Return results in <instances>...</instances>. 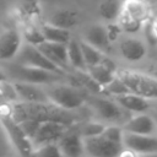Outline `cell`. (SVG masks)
Instances as JSON below:
<instances>
[{
    "label": "cell",
    "mask_w": 157,
    "mask_h": 157,
    "mask_svg": "<svg viewBox=\"0 0 157 157\" xmlns=\"http://www.w3.org/2000/svg\"><path fill=\"white\" fill-rule=\"evenodd\" d=\"M119 26H120V28H121V31H124V32H128V33H136V32H139L141 28H142V23H140V22H137V21H135V20H132V18H130L129 16H126V15H124L123 12L120 13V16H119Z\"/></svg>",
    "instance_id": "obj_30"
},
{
    "label": "cell",
    "mask_w": 157,
    "mask_h": 157,
    "mask_svg": "<svg viewBox=\"0 0 157 157\" xmlns=\"http://www.w3.org/2000/svg\"><path fill=\"white\" fill-rule=\"evenodd\" d=\"M117 71L118 70H117L115 64L107 56H103L102 61L98 65H94V66H91V67L86 69L87 75L97 85H99L102 88L105 87L115 77Z\"/></svg>",
    "instance_id": "obj_11"
},
{
    "label": "cell",
    "mask_w": 157,
    "mask_h": 157,
    "mask_svg": "<svg viewBox=\"0 0 157 157\" xmlns=\"http://www.w3.org/2000/svg\"><path fill=\"white\" fill-rule=\"evenodd\" d=\"M115 103L119 107L124 108L125 110L134 112V113L146 112L151 105L148 99L136 96V94H132V93H126V94L115 97Z\"/></svg>",
    "instance_id": "obj_19"
},
{
    "label": "cell",
    "mask_w": 157,
    "mask_h": 157,
    "mask_svg": "<svg viewBox=\"0 0 157 157\" xmlns=\"http://www.w3.org/2000/svg\"><path fill=\"white\" fill-rule=\"evenodd\" d=\"M121 6L123 4L119 0H103L98 7V12L103 20L113 22L119 18L121 13Z\"/></svg>",
    "instance_id": "obj_24"
},
{
    "label": "cell",
    "mask_w": 157,
    "mask_h": 157,
    "mask_svg": "<svg viewBox=\"0 0 157 157\" xmlns=\"http://www.w3.org/2000/svg\"><path fill=\"white\" fill-rule=\"evenodd\" d=\"M45 93L50 103L67 112L80 108L85 102L83 94L71 86L56 85L45 91Z\"/></svg>",
    "instance_id": "obj_4"
},
{
    "label": "cell",
    "mask_w": 157,
    "mask_h": 157,
    "mask_svg": "<svg viewBox=\"0 0 157 157\" xmlns=\"http://www.w3.org/2000/svg\"><path fill=\"white\" fill-rule=\"evenodd\" d=\"M13 77L18 82H26L31 85H39V83H54L61 78V75L53 74L42 69L31 67V66H23L20 65L12 70Z\"/></svg>",
    "instance_id": "obj_7"
},
{
    "label": "cell",
    "mask_w": 157,
    "mask_h": 157,
    "mask_svg": "<svg viewBox=\"0 0 157 157\" xmlns=\"http://www.w3.org/2000/svg\"><path fill=\"white\" fill-rule=\"evenodd\" d=\"M22 47V36L16 29H6L0 34V60L13 59Z\"/></svg>",
    "instance_id": "obj_10"
},
{
    "label": "cell",
    "mask_w": 157,
    "mask_h": 157,
    "mask_svg": "<svg viewBox=\"0 0 157 157\" xmlns=\"http://www.w3.org/2000/svg\"><path fill=\"white\" fill-rule=\"evenodd\" d=\"M0 121L5 131L7 132V136L11 140L13 147L17 150V152L22 157H32V153H33L32 142L22 131V129L20 128V124L15 121L13 118L11 117L9 105L0 107Z\"/></svg>",
    "instance_id": "obj_3"
},
{
    "label": "cell",
    "mask_w": 157,
    "mask_h": 157,
    "mask_svg": "<svg viewBox=\"0 0 157 157\" xmlns=\"http://www.w3.org/2000/svg\"><path fill=\"white\" fill-rule=\"evenodd\" d=\"M18 102L17 93L13 88V85L7 80L0 82V107L10 105L12 103Z\"/></svg>",
    "instance_id": "obj_26"
},
{
    "label": "cell",
    "mask_w": 157,
    "mask_h": 157,
    "mask_svg": "<svg viewBox=\"0 0 157 157\" xmlns=\"http://www.w3.org/2000/svg\"><path fill=\"white\" fill-rule=\"evenodd\" d=\"M80 43V48H81V52H82V56H83V61H85V65H86V69L87 67H91V66H94V65H98L102 59H103V53L98 49H96L94 47L87 44L86 42H78Z\"/></svg>",
    "instance_id": "obj_25"
},
{
    "label": "cell",
    "mask_w": 157,
    "mask_h": 157,
    "mask_svg": "<svg viewBox=\"0 0 157 157\" xmlns=\"http://www.w3.org/2000/svg\"><path fill=\"white\" fill-rule=\"evenodd\" d=\"M104 128H105L104 125L98 124V123H88V124H86L82 128L80 136L82 139H85V137H92V136H98V135H101L103 132Z\"/></svg>",
    "instance_id": "obj_33"
},
{
    "label": "cell",
    "mask_w": 157,
    "mask_h": 157,
    "mask_svg": "<svg viewBox=\"0 0 157 157\" xmlns=\"http://www.w3.org/2000/svg\"><path fill=\"white\" fill-rule=\"evenodd\" d=\"M123 146L130 152L137 155H151L157 151V139L155 135H139V134H123Z\"/></svg>",
    "instance_id": "obj_9"
},
{
    "label": "cell",
    "mask_w": 157,
    "mask_h": 157,
    "mask_svg": "<svg viewBox=\"0 0 157 157\" xmlns=\"http://www.w3.org/2000/svg\"><path fill=\"white\" fill-rule=\"evenodd\" d=\"M66 130H67V126L59 124V123H53V121L40 123L34 136L31 140L33 150L42 145L58 144V141L65 134Z\"/></svg>",
    "instance_id": "obj_8"
},
{
    "label": "cell",
    "mask_w": 157,
    "mask_h": 157,
    "mask_svg": "<svg viewBox=\"0 0 157 157\" xmlns=\"http://www.w3.org/2000/svg\"><path fill=\"white\" fill-rule=\"evenodd\" d=\"M5 80H7V77H6V75L4 74V71L0 69V82H1V81H5Z\"/></svg>",
    "instance_id": "obj_37"
},
{
    "label": "cell",
    "mask_w": 157,
    "mask_h": 157,
    "mask_svg": "<svg viewBox=\"0 0 157 157\" xmlns=\"http://www.w3.org/2000/svg\"><path fill=\"white\" fill-rule=\"evenodd\" d=\"M119 49L123 58L129 61H139L146 55L145 44L136 38H125L121 40Z\"/></svg>",
    "instance_id": "obj_18"
},
{
    "label": "cell",
    "mask_w": 157,
    "mask_h": 157,
    "mask_svg": "<svg viewBox=\"0 0 157 157\" xmlns=\"http://www.w3.org/2000/svg\"><path fill=\"white\" fill-rule=\"evenodd\" d=\"M37 49L54 65L60 67L65 71L67 67V52H66V44H58V43H49L43 42L37 45Z\"/></svg>",
    "instance_id": "obj_12"
},
{
    "label": "cell",
    "mask_w": 157,
    "mask_h": 157,
    "mask_svg": "<svg viewBox=\"0 0 157 157\" xmlns=\"http://www.w3.org/2000/svg\"><path fill=\"white\" fill-rule=\"evenodd\" d=\"M23 38L26 40V44H29V45H34L37 47L38 44L43 43L44 42V38L42 36V32L38 27H34V26H28L25 31H23Z\"/></svg>",
    "instance_id": "obj_29"
},
{
    "label": "cell",
    "mask_w": 157,
    "mask_h": 157,
    "mask_svg": "<svg viewBox=\"0 0 157 157\" xmlns=\"http://www.w3.org/2000/svg\"><path fill=\"white\" fill-rule=\"evenodd\" d=\"M141 157H156V153H151V155H142Z\"/></svg>",
    "instance_id": "obj_38"
},
{
    "label": "cell",
    "mask_w": 157,
    "mask_h": 157,
    "mask_svg": "<svg viewBox=\"0 0 157 157\" xmlns=\"http://www.w3.org/2000/svg\"><path fill=\"white\" fill-rule=\"evenodd\" d=\"M9 110L15 121L21 123L25 120H33L37 123L53 121L65 126H70L75 123V115L67 110H64L53 103H26L16 102L9 105Z\"/></svg>",
    "instance_id": "obj_1"
},
{
    "label": "cell",
    "mask_w": 157,
    "mask_h": 157,
    "mask_svg": "<svg viewBox=\"0 0 157 157\" xmlns=\"http://www.w3.org/2000/svg\"><path fill=\"white\" fill-rule=\"evenodd\" d=\"M42 36L44 38V42L49 43H58V44H67L70 38V32L66 29H61L58 27H54L49 23L42 25L39 27Z\"/></svg>",
    "instance_id": "obj_21"
},
{
    "label": "cell",
    "mask_w": 157,
    "mask_h": 157,
    "mask_svg": "<svg viewBox=\"0 0 157 157\" xmlns=\"http://www.w3.org/2000/svg\"><path fill=\"white\" fill-rule=\"evenodd\" d=\"M66 52H67V63L71 66H74L77 71H86V65L83 61L80 43L75 39H70L69 43L66 44Z\"/></svg>",
    "instance_id": "obj_23"
},
{
    "label": "cell",
    "mask_w": 157,
    "mask_h": 157,
    "mask_svg": "<svg viewBox=\"0 0 157 157\" xmlns=\"http://www.w3.org/2000/svg\"><path fill=\"white\" fill-rule=\"evenodd\" d=\"M87 44L94 47L96 49L103 52L107 50L110 45V42L108 40L107 33H105V27L101 25H93L91 26L86 33H85V40Z\"/></svg>",
    "instance_id": "obj_20"
},
{
    "label": "cell",
    "mask_w": 157,
    "mask_h": 157,
    "mask_svg": "<svg viewBox=\"0 0 157 157\" xmlns=\"http://www.w3.org/2000/svg\"><path fill=\"white\" fill-rule=\"evenodd\" d=\"M83 152L91 157H119L123 152V145L114 144L102 135L82 139Z\"/></svg>",
    "instance_id": "obj_5"
},
{
    "label": "cell",
    "mask_w": 157,
    "mask_h": 157,
    "mask_svg": "<svg viewBox=\"0 0 157 157\" xmlns=\"http://www.w3.org/2000/svg\"><path fill=\"white\" fill-rule=\"evenodd\" d=\"M144 26H145V28H146V38H147V42H148L151 45H155L156 38H157L156 27H155V21L148 20L147 22L144 23Z\"/></svg>",
    "instance_id": "obj_35"
},
{
    "label": "cell",
    "mask_w": 157,
    "mask_h": 157,
    "mask_svg": "<svg viewBox=\"0 0 157 157\" xmlns=\"http://www.w3.org/2000/svg\"><path fill=\"white\" fill-rule=\"evenodd\" d=\"M18 124H20V128L22 129V131L25 132V135L29 140H32V137L34 136V134H36L40 123H37V121H33V120H25V121H21Z\"/></svg>",
    "instance_id": "obj_34"
},
{
    "label": "cell",
    "mask_w": 157,
    "mask_h": 157,
    "mask_svg": "<svg viewBox=\"0 0 157 157\" xmlns=\"http://www.w3.org/2000/svg\"><path fill=\"white\" fill-rule=\"evenodd\" d=\"M123 131L130 134H139V135H155L156 131V123L148 114H137L130 118L124 126L121 128Z\"/></svg>",
    "instance_id": "obj_14"
},
{
    "label": "cell",
    "mask_w": 157,
    "mask_h": 157,
    "mask_svg": "<svg viewBox=\"0 0 157 157\" xmlns=\"http://www.w3.org/2000/svg\"><path fill=\"white\" fill-rule=\"evenodd\" d=\"M115 76L125 85L130 93L148 101L157 97V81L155 77L130 70H119Z\"/></svg>",
    "instance_id": "obj_2"
},
{
    "label": "cell",
    "mask_w": 157,
    "mask_h": 157,
    "mask_svg": "<svg viewBox=\"0 0 157 157\" xmlns=\"http://www.w3.org/2000/svg\"><path fill=\"white\" fill-rule=\"evenodd\" d=\"M20 65L23 66H31V67H37V69H42L53 74H58V75H64L65 71L61 70L60 67H58L56 65H54L53 63H50L34 45H29V44H22L21 50H20Z\"/></svg>",
    "instance_id": "obj_6"
},
{
    "label": "cell",
    "mask_w": 157,
    "mask_h": 157,
    "mask_svg": "<svg viewBox=\"0 0 157 157\" xmlns=\"http://www.w3.org/2000/svg\"><path fill=\"white\" fill-rule=\"evenodd\" d=\"M121 32L123 31H121V28L118 23H110L105 27V33H107V37H108L109 42H115Z\"/></svg>",
    "instance_id": "obj_36"
},
{
    "label": "cell",
    "mask_w": 157,
    "mask_h": 157,
    "mask_svg": "<svg viewBox=\"0 0 157 157\" xmlns=\"http://www.w3.org/2000/svg\"><path fill=\"white\" fill-rule=\"evenodd\" d=\"M90 104L92 108L105 120H118L123 117L121 108L113 101L101 97H92L90 98Z\"/></svg>",
    "instance_id": "obj_16"
},
{
    "label": "cell",
    "mask_w": 157,
    "mask_h": 157,
    "mask_svg": "<svg viewBox=\"0 0 157 157\" xmlns=\"http://www.w3.org/2000/svg\"><path fill=\"white\" fill-rule=\"evenodd\" d=\"M12 85L20 102H26V103H48L49 102L45 91L39 88V86L37 85H31V83L18 82V81L13 82Z\"/></svg>",
    "instance_id": "obj_13"
},
{
    "label": "cell",
    "mask_w": 157,
    "mask_h": 157,
    "mask_svg": "<svg viewBox=\"0 0 157 157\" xmlns=\"http://www.w3.org/2000/svg\"><path fill=\"white\" fill-rule=\"evenodd\" d=\"M32 157H63V155L58 147V144H47L34 148Z\"/></svg>",
    "instance_id": "obj_27"
},
{
    "label": "cell",
    "mask_w": 157,
    "mask_h": 157,
    "mask_svg": "<svg viewBox=\"0 0 157 157\" xmlns=\"http://www.w3.org/2000/svg\"><path fill=\"white\" fill-rule=\"evenodd\" d=\"M123 134H124V131L120 126L110 125V126H105L101 135L103 137H105L107 140L114 142V144L123 145Z\"/></svg>",
    "instance_id": "obj_31"
},
{
    "label": "cell",
    "mask_w": 157,
    "mask_h": 157,
    "mask_svg": "<svg viewBox=\"0 0 157 157\" xmlns=\"http://www.w3.org/2000/svg\"><path fill=\"white\" fill-rule=\"evenodd\" d=\"M121 12L142 25L151 18L150 5L144 0H126L121 6Z\"/></svg>",
    "instance_id": "obj_17"
},
{
    "label": "cell",
    "mask_w": 157,
    "mask_h": 157,
    "mask_svg": "<svg viewBox=\"0 0 157 157\" xmlns=\"http://www.w3.org/2000/svg\"><path fill=\"white\" fill-rule=\"evenodd\" d=\"M103 90H105L110 96H114V98L118 97V96H123V94L130 93V92L128 91V88L125 87V85H124L117 76H115L105 87H103Z\"/></svg>",
    "instance_id": "obj_32"
},
{
    "label": "cell",
    "mask_w": 157,
    "mask_h": 157,
    "mask_svg": "<svg viewBox=\"0 0 157 157\" xmlns=\"http://www.w3.org/2000/svg\"><path fill=\"white\" fill-rule=\"evenodd\" d=\"M63 157H81L83 155L82 137L77 132H66L58 141Z\"/></svg>",
    "instance_id": "obj_15"
},
{
    "label": "cell",
    "mask_w": 157,
    "mask_h": 157,
    "mask_svg": "<svg viewBox=\"0 0 157 157\" xmlns=\"http://www.w3.org/2000/svg\"><path fill=\"white\" fill-rule=\"evenodd\" d=\"M77 13L72 10H59L53 13L49 25L69 31L70 28L75 27V25L77 23Z\"/></svg>",
    "instance_id": "obj_22"
},
{
    "label": "cell",
    "mask_w": 157,
    "mask_h": 157,
    "mask_svg": "<svg viewBox=\"0 0 157 157\" xmlns=\"http://www.w3.org/2000/svg\"><path fill=\"white\" fill-rule=\"evenodd\" d=\"M20 11L22 12V16L31 20L36 16H38L40 7L37 0H21L20 2Z\"/></svg>",
    "instance_id": "obj_28"
}]
</instances>
